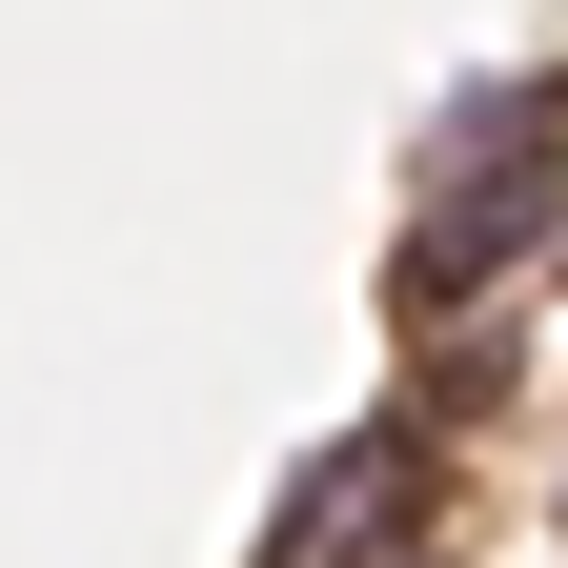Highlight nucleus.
I'll return each mask as SVG.
<instances>
[{"instance_id":"f257e3e1","label":"nucleus","mask_w":568,"mask_h":568,"mask_svg":"<svg viewBox=\"0 0 568 568\" xmlns=\"http://www.w3.org/2000/svg\"><path fill=\"white\" fill-rule=\"evenodd\" d=\"M548 224H568V183H548V163H508V183H467L447 224H426V244L386 264V305H406V325H447V305H487V284H508V264H528Z\"/></svg>"}]
</instances>
